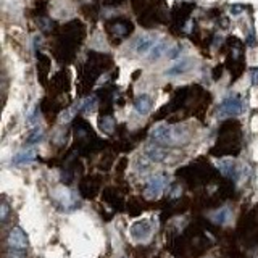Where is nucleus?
<instances>
[{"mask_svg":"<svg viewBox=\"0 0 258 258\" xmlns=\"http://www.w3.org/2000/svg\"><path fill=\"white\" fill-rule=\"evenodd\" d=\"M8 213H10V208H8V205H7V202H2V205H0V219H2V221H7Z\"/></svg>","mask_w":258,"mask_h":258,"instance_id":"nucleus-17","label":"nucleus"},{"mask_svg":"<svg viewBox=\"0 0 258 258\" xmlns=\"http://www.w3.org/2000/svg\"><path fill=\"white\" fill-rule=\"evenodd\" d=\"M7 244L10 249H18V250H24L28 247V236L21 228H13L10 231V234L7 237Z\"/></svg>","mask_w":258,"mask_h":258,"instance_id":"nucleus-7","label":"nucleus"},{"mask_svg":"<svg viewBox=\"0 0 258 258\" xmlns=\"http://www.w3.org/2000/svg\"><path fill=\"white\" fill-rule=\"evenodd\" d=\"M232 218V212L229 210L228 207H221L218 210H215L210 213V219L213 221L215 224H219V226H224L228 224Z\"/></svg>","mask_w":258,"mask_h":258,"instance_id":"nucleus-11","label":"nucleus"},{"mask_svg":"<svg viewBox=\"0 0 258 258\" xmlns=\"http://www.w3.org/2000/svg\"><path fill=\"white\" fill-rule=\"evenodd\" d=\"M184 50V47L182 44H174L173 47H168V52H167V57L170 60H177L181 57V53Z\"/></svg>","mask_w":258,"mask_h":258,"instance_id":"nucleus-14","label":"nucleus"},{"mask_svg":"<svg viewBox=\"0 0 258 258\" xmlns=\"http://www.w3.org/2000/svg\"><path fill=\"white\" fill-rule=\"evenodd\" d=\"M131 237L137 242H147L153 234V224L150 219H140L136 221L131 226Z\"/></svg>","mask_w":258,"mask_h":258,"instance_id":"nucleus-3","label":"nucleus"},{"mask_svg":"<svg viewBox=\"0 0 258 258\" xmlns=\"http://www.w3.org/2000/svg\"><path fill=\"white\" fill-rule=\"evenodd\" d=\"M36 157H38V152L33 147H28V149H23L18 153H15L13 158H11V163L16 165V167H23V165H29L33 163Z\"/></svg>","mask_w":258,"mask_h":258,"instance_id":"nucleus-8","label":"nucleus"},{"mask_svg":"<svg viewBox=\"0 0 258 258\" xmlns=\"http://www.w3.org/2000/svg\"><path fill=\"white\" fill-rule=\"evenodd\" d=\"M7 258H26V254L23 250H18V249H10L7 252Z\"/></svg>","mask_w":258,"mask_h":258,"instance_id":"nucleus-16","label":"nucleus"},{"mask_svg":"<svg viewBox=\"0 0 258 258\" xmlns=\"http://www.w3.org/2000/svg\"><path fill=\"white\" fill-rule=\"evenodd\" d=\"M218 170H219V173L223 174V176L229 177V179H234V181L239 179V176H241V171H242V168L239 167V165L232 158H223V160H219V162H218Z\"/></svg>","mask_w":258,"mask_h":258,"instance_id":"nucleus-6","label":"nucleus"},{"mask_svg":"<svg viewBox=\"0 0 258 258\" xmlns=\"http://www.w3.org/2000/svg\"><path fill=\"white\" fill-rule=\"evenodd\" d=\"M120 258H126V257H120Z\"/></svg>","mask_w":258,"mask_h":258,"instance_id":"nucleus-19","label":"nucleus"},{"mask_svg":"<svg viewBox=\"0 0 258 258\" xmlns=\"http://www.w3.org/2000/svg\"><path fill=\"white\" fill-rule=\"evenodd\" d=\"M44 139V131H42L41 128H38V129H34L33 132L29 134V137H28V144H38V142H41V140Z\"/></svg>","mask_w":258,"mask_h":258,"instance_id":"nucleus-15","label":"nucleus"},{"mask_svg":"<svg viewBox=\"0 0 258 258\" xmlns=\"http://www.w3.org/2000/svg\"><path fill=\"white\" fill-rule=\"evenodd\" d=\"M150 137L153 142L160 145H182L189 140V132L182 126H173V125H157L150 131Z\"/></svg>","mask_w":258,"mask_h":258,"instance_id":"nucleus-1","label":"nucleus"},{"mask_svg":"<svg viewBox=\"0 0 258 258\" xmlns=\"http://www.w3.org/2000/svg\"><path fill=\"white\" fill-rule=\"evenodd\" d=\"M167 184H168L167 174H157V176H153L152 179L147 182V186H145V197L147 199H157L158 195L165 190Z\"/></svg>","mask_w":258,"mask_h":258,"instance_id":"nucleus-4","label":"nucleus"},{"mask_svg":"<svg viewBox=\"0 0 258 258\" xmlns=\"http://www.w3.org/2000/svg\"><path fill=\"white\" fill-rule=\"evenodd\" d=\"M250 76H252V84L258 86V68H252L250 70Z\"/></svg>","mask_w":258,"mask_h":258,"instance_id":"nucleus-18","label":"nucleus"},{"mask_svg":"<svg viewBox=\"0 0 258 258\" xmlns=\"http://www.w3.org/2000/svg\"><path fill=\"white\" fill-rule=\"evenodd\" d=\"M152 97L149 94H140L136 100H134V108L139 115H147L152 110Z\"/></svg>","mask_w":258,"mask_h":258,"instance_id":"nucleus-12","label":"nucleus"},{"mask_svg":"<svg viewBox=\"0 0 258 258\" xmlns=\"http://www.w3.org/2000/svg\"><path fill=\"white\" fill-rule=\"evenodd\" d=\"M167 52H168V45H167V42L162 41V39H158V41H157V44L153 45V48H152V52H150V55H149V58H150V60H158L160 57H162V55H165Z\"/></svg>","mask_w":258,"mask_h":258,"instance_id":"nucleus-13","label":"nucleus"},{"mask_svg":"<svg viewBox=\"0 0 258 258\" xmlns=\"http://www.w3.org/2000/svg\"><path fill=\"white\" fill-rule=\"evenodd\" d=\"M192 60L190 58H182V60H177L176 63L171 66V68H168L167 71H165V75H167L168 78H174V76H179V75H184L187 70L192 68Z\"/></svg>","mask_w":258,"mask_h":258,"instance_id":"nucleus-10","label":"nucleus"},{"mask_svg":"<svg viewBox=\"0 0 258 258\" xmlns=\"http://www.w3.org/2000/svg\"><path fill=\"white\" fill-rule=\"evenodd\" d=\"M157 41L158 39L153 38V36H150V34H142V36H139L136 41H134L132 48L137 55H140V57H149L153 45L157 44Z\"/></svg>","mask_w":258,"mask_h":258,"instance_id":"nucleus-5","label":"nucleus"},{"mask_svg":"<svg viewBox=\"0 0 258 258\" xmlns=\"http://www.w3.org/2000/svg\"><path fill=\"white\" fill-rule=\"evenodd\" d=\"M244 108L242 99L237 94H231L228 97H224L223 102L219 103L218 107V116L219 118H231V116L241 115Z\"/></svg>","mask_w":258,"mask_h":258,"instance_id":"nucleus-2","label":"nucleus"},{"mask_svg":"<svg viewBox=\"0 0 258 258\" xmlns=\"http://www.w3.org/2000/svg\"><path fill=\"white\" fill-rule=\"evenodd\" d=\"M145 157L150 160V162H165L168 158V150H165L163 147H160V144H150L145 147Z\"/></svg>","mask_w":258,"mask_h":258,"instance_id":"nucleus-9","label":"nucleus"}]
</instances>
